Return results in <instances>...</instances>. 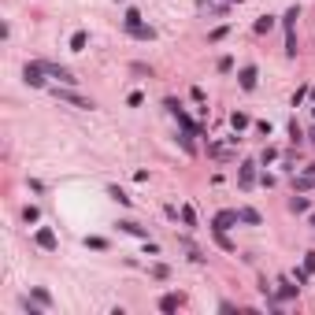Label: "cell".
I'll return each mask as SVG.
<instances>
[{"label": "cell", "instance_id": "6da1fadb", "mask_svg": "<svg viewBox=\"0 0 315 315\" xmlns=\"http://www.w3.org/2000/svg\"><path fill=\"white\" fill-rule=\"evenodd\" d=\"M282 26H286V56H297V7L286 11Z\"/></svg>", "mask_w": 315, "mask_h": 315}, {"label": "cell", "instance_id": "7a4b0ae2", "mask_svg": "<svg viewBox=\"0 0 315 315\" xmlns=\"http://www.w3.org/2000/svg\"><path fill=\"white\" fill-rule=\"evenodd\" d=\"M45 74H49V70H45L41 63H26V67H22V78H26V85H34V89L45 85Z\"/></svg>", "mask_w": 315, "mask_h": 315}, {"label": "cell", "instance_id": "3957f363", "mask_svg": "<svg viewBox=\"0 0 315 315\" xmlns=\"http://www.w3.org/2000/svg\"><path fill=\"white\" fill-rule=\"evenodd\" d=\"M34 241H37V249H45V252H52V249L60 245V241H56V234H52L49 226H41V230L34 234Z\"/></svg>", "mask_w": 315, "mask_h": 315}, {"label": "cell", "instance_id": "277c9868", "mask_svg": "<svg viewBox=\"0 0 315 315\" xmlns=\"http://www.w3.org/2000/svg\"><path fill=\"white\" fill-rule=\"evenodd\" d=\"M238 182H241V189H252L256 186V163H241V171H238Z\"/></svg>", "mask_w": 315, "mask_h": 315}, {"label": "cell", "instance_id": "5b68a950", "mask_svg": "<svg viewBox=\"0 0 315 315\" xmlns=\"http://www.w3.org/2000/svg\"><path fill=\"white\" fill-rule=\"evenodd\" d=\"M41 67H45V70H49V74H52V78H60V82H63V85H74V82H78V78H74V74H70V70H67V67H56V63H41Z\"/></svg>", "mask_w": 315, "mask_h": 315}, {"label": "cell", "instance_id": "8992f818", "mask_svg": "<svg viewBox=\"0 0 315 315\" xmlns=\"http://www.w3.org/2000/svg\"><path fill=\"white\" fill-rule=\"evenodd\" d=\"M56 97L63 100V104H74V108H93V100L78 97V93H70V89H56Z\"/></svg>", "mask_w": 315, "mask_h": 315}, {"label": "cell", "instance_id": "52a82bcc", "mask_svg": "<svg viewBox=\"0 0 315 315\" xmlns=\"http://www.w3.org/2000/svg\"><path fill=\"white\" fill-rule=\"evenodd\" d=\"M234 223H241V219H238V211H219V215H215V223H211V230H230Z\"/></svg>", "mask_w": 315, "mask_h": 315}, {"label": "cell", "instance_id": "ba28073f", "mask_svg": "<svg viewBox=\"0 0 315 315\" xmlns=\"http://www.w3.org/2000/svg\"><path fill=\"white\" fill-rule=\"evenodd\" d=\"M167 108H171V115H175V119H178V123L186 126V133H196V126H193V119H189V115H186L182 108L175 104V100H167Z\"/></svg>", "mask_w": 315, "mask_h": 315}, {"label": "cell", "instance_id": "9c48e42d", "mask_svg": "<svg viewBox=\"0 0 315 315\" xmlns=\"http://www.w3.org/2000/svg\"><path fill=\"white\" fill-rule=\"evenodd\" d=\"M238 78H241V89H256V78L259 74H256V67H241Z\"/></svg>", "mask_w": 315, "mask_h": 315}, {"label": "cell", "instance_id": "30bf717a", "mask_svg": "<svg viewBox=\"0 0 315 315\" xmlns=\"http://www.w3.org/2000/svg\"><path fill=\"white\" fill-rule=\"evenodd\" d=\"M178 308H182V293H167L160 301V312H178Z\"/></svg>", "mask_w": 315, "mask_h": 315}, {"label": "cell", "instance_id": "8fae6325", "mask_svg": "<svg viewBox=\"0 0 315 315\" xmlns=\"http://www.w3.org/2000/svg\"><path fill=\"white\" fill-rule=\"evenodd\" d=\"M238 219H241V223H249V226H259V223H263L256 208H238Z\"/></svg>", "mask_w": 315, "mask_h": 315}, {"label": "cell", "instance_id": "7c38bea8", "mask_svg": "<svg viewBox=\"0 0 315 315\" xmlns=\"http://www.w3.org/2000/svg\"><path fill=\"white\" fill-rule=\"evenodd\" d=\"M119 226H123L126 234H133V238H148V230H145V226H137V223H119Z\"/></svg>", "mask_w": 315, "mask_h": 315}, {"label": "cell", "instance_id": "4fadbf2b", "mask_svg": "<svg viewBox=\"0 0 315 315\" xmlns=\"http://www.w3.org/2000/svg\"><path fill=\"white\" fill-rule=\"evenodd\" d=\"M278 301H289V297H297V289H301V286H289V282H278Z\"/></svg>", "mask_w": 315, "mask_h": 315}, {"label": "cell", "instance_id": "5bb4252c", "mask_svg": "<svg viewBox=\"0 0 315 315\" xmlns=\"http://www.w3.org/2000/svg\"><path fill=\"white\" fill-rule=\"evenodd\" d=\"M230 126H234V130H245V126H249V115L245 112H234L230 115Z\"/></svg>", "mask_w": 315, "mask_h": 315}, {"label": "cell", "instance_id": "9a60e30c", "mask_svg": "<svg viewBox=\"0 0 315 315\" xmlns=\"http://www.w3.org/2000/svg\"><path fill=\"white\" fill-rule=\"evenodd\" d=\"M215 234V241H219V249H226V252H234V241L226 238V230H211Z\"/></svg>", "mask_w": 315, "mask_h": 315}, {"label": "cell", "instance_id": "2e32d148", "mask_svg": "<svg viewBox=\"0 0 315 315\" xmlns=\"http://www.w3.org/2000/svg\"><path fill=\"white\" fill-rule=\"evenodd\" d=\"M85 41H89V37H85L82 30H78V34L70 37V49H74V52H82V49H85Z\"/></svg>", "mask_w": 315, "mask_h": 315}, {"label": "cell", "instance_id": "e0dca14e", "mask_svg": "<svg viewBox=\"0 0 315 315\" xmlns=\"http://www.w3.org/2000/svg\"><path fill=\"white\" fill-rule=\"evenodd\" d=\"M289 208H293V211H308L312 204H308V196H293V200H289Z\"/></svg>", "mask_w": 315, "mask_h": 315}, {"label": "cell", "instance_id": "ac0fdd59", "mask_svg": "<svg viewBox=\"0 0 315 315\" xmlns=\"http://www.w3.org/2000/svg\"><path fill=\"white\" fill-rule=\"evenodd\" d=\"M133 26H141V11L130 7V11H126V30H133Z\"/></svg>", "mask_w": 315, "mask_h": 315}, {"label": "cell", "instance_id": "d6986e66", "mask_svg": "<svg viewBox=\"0 0 315 315\" xmlns=\"http://www.w3.org/2000/svg\"><path fill=\"white\" fill-rule=\"evenodd\" d=\"M271 26H274V19H271V15H263V19L256 22V34H267V30H271Z\"/></svg>", "mask_w": 315, "mask_h": 315}, {"label": "cell", "instance_id": "ffe728a7", "mask_svg": "<svg viewBox=\"0 0 315 315\" xmlns=\"http://www.w3.org/2000/svg\"><path fill=\"white\" fill-rule=\"evenodd\" d=\"M34 301H37V304H52V297H49V289L37 286V289H34Z\"/></svg>", "mask_w": 315, "mask_h": 315}, {"label": "cell", "instance_id": "44dd1931", "mask_svg": "<svg viewBox=\"0 0 315 315\" xmlns=\"http://www.w3.org/2000/svg\"><path fill=\"white\" fill-rule=\"evenodd\" d=\"M108 193H112V196H115V200H119V204H130V196H126V193H123L119 186H112V189H108Z\"/></svg>", "mask_w": 315, "mask_h": 315}, {"label": "cell", "instance_id": "7402d4cb", "mask_svg": "<svg viewBox=\"0 0 315 315\" xmlns=\"http://www.w3.org/2000/svg\"><path fill=\"white\" fill-rule=\"evenodd\" d=\"M182 223H186V226H196V215H193V208H182Z\"/></svg>", "mask_w": 315, "mask_h": 315}, {"label": "cell", "instance_id": "603a6c76", "mask_svg": "<svg viewBox=\"0 0 315 315\" xmlns=\"http://www.w3.org/2000/svg\"><path fill=\"white\" fill-rule=\"evenodd\" d=\"M304 271L315 274V252H308V256H304Z\"/></svg>", "mask_w": 315, "mask_h": 315}, {"label": "cell", "instance_id": "cb8c5ba5", "mask_svg": "<svg viewBox=\"0 0 315 315\" xmlns=\"http://www.w3.org/2000/svg\"><path fill=\"white\" fill-rule=\"evenodd\" d=\"M85 245H89V249H108V241H104V238H89Z\"/></svg>", "mask_w": 315, "mask_h": 315}, {"label": "cell", "instance_id": "d4e9b609", "mask_svg": "<svg viewBox=\"0 0 315 315\" xmlns=\"http://www.w3.org/2000/svg\"><path fill=\"white\" fill-rule=\"evenodd\" d=\"M308 175H312V178H315V163H312V167H308Z\"/></svg>", "mask_w": 315, "mask_h": 315}, {"label": "cell", "instance_id": "484cf974", "mask_svg": "<svg viewBox=\"0 0 315 315\" xmlns=\"http://www.w3.org/2000/svg\"><path fill=\"white\" fill-rule=\"evenodd\" d=\"M312 145H315V130H312Z\"/></svg>", "mask_w": 315, "mask_h": 315}, {"label": "cell", "instance_id": "4316f807", "mask_svg": "<svg viewBox=\"0 0 315 315\" xmlns=\"http://www.w3.org/2000/svg\"><path fill=\"white\" fill-rule=\"evenodd\" d=\"M312 226H315V215H312Z\"/></svg>", "mask_w": 315, "mask_h": 315}, {"label": "cell", "instance_id": "83f0119b", "mask_svg": "<svg viewBox=\"0 0 315 315\" xmlns=\"http://www.w3.org/2000/svg\"><path fill=\"white\" fill-rule=\"evenodd\" d=\"M230 4H234V0H230ZM238 4H241V0H238Z\"/></svg>", "mask_w": 315, "mask_h": 315}, {"label": "cell", "instance_id": "f1b7e54d", "mask_svg": "<svg viewBox=\"0 0 315 315\" xmlns=\"http://www.w3.org/2000/svg\"><path fill=\"white\" fill-rule=\"evenodd\" d=\"M312 97H315V89H312Z\"/></svg>", "mask_w": 315, "mask_h": 315}]
</instances>
